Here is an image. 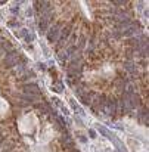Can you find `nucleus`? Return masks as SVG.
<instances>
[{
  "label": "nucleus",
  "mask_w": 149,
  "mask_h": 152,
  "mask_svg": "<svg viewBox=\"0 0 149 152\" xmlns=\"http://www.w3.org/2000/svg\"><path fill=\"white\" fill-rule=\"evenodd\" d=\"M18 62H19V53L15 52V50H11L7 53V56L5 58V66L6 68H13V66H16Z\"/></svg>",
  "instance_id": "f257e3e1"
},
{
  "label": "nucleus",
  "mask_w": 149,
  "mask_h": 152,
  "mask_svg": "<svg viewBox=\"0 0 149 152\" xmlns=\"http://www.w3.org/2000/svg\"><path fill=\"white\" fill-rule=\"evenodd\" d=\"M71 30H72V25H65V27L61 30L59 33V40H58V47H62L64 46V41H66V38L69 37V34H71Z\"/></svg>",
  "instance_id": "f03ea898"
},
{
  "label": "nucleus",
  "mask_w": 149,
  "mask_h": 152,
  "mask_svg": "<svg viewBox=\"0 0 149 152\" xmlns=\"http://www.w3.org/2000/svg\"><path fill=\"white\" fill-rule=\"evenodd\" d=\"M105 103H106V96H105V95H99L98 98H96L94 102L90 103V106H92V109L94 112H98V111H100V109H103Z\"/></svg>",
  "instance_id": "7ed1b4c3"
},
{
  "label": "nucleus",
  "mask_w": 149,
  "mask_h": 152,
  "mask_svg": "<svg viewBox=\"0 0 149 152\" xmlns=\"http://www.w3.org/2000/svg\"><path fill=\"white\" fill-rule=\"evenodd\" d=\"M22 90L25 92L27 95H31V96H39L40 95V89L36 83H28V84H24L22 86Z\"/></svg>",
  "instance_id": "20e7f679"
},
{
  "label": "nucleus",
  "mask_w": 149,
  "mask_h": 152,
  "mask_svg": "<svg viewBox=\"0 0 149 152\" xmlns=\"http://www.w3.org/2000/svg\"><path fill=\"white\" fill-rule=\"evenodd\" d=\"M59 33H61V22L55 24L52 28H49V33H47V40L50 41V43H53V41L58 38Z\"/></svg>",
  "instance_id": "39448f33"
},
{
  "label": "nucleus",
  "mask_w": 149,
  "mask_h": 152,
  "mask_svg": "<svg viewBox=\"0 0 149 152\" xmlns=\"http://www.w3.org/2000/svg\"><path fill=\"white\" fill-rule=\"evenodd\" d=\"M50 21H52V18H50V19H44V18H41V19H40V24H39V28H40V31H41V33H44V31L47 30V27H49V24H50Z\"/></svg>",
  "instance_id": "423d86ee"
},
{
  "label": "nucleus",
  "mask_w": 149,
  "mask_h": 152,
  "mask_svg": "<svg viewBox=\"0 0 149 152\" xmlns=\"http://www.w3.org/2000/svg\"><path fill=\"white\" fill-rule=\"evenodd\" d=\"M19 98L24 99V102H28V103H34L39 99V96H31V95H19Z\"/></svg>",
  "instance_id": "0eeeda50"
},
{
  "label": "nucleus",
  "mask_w": 149,
  "mask_h": 152,
  "mask_svg": "<svg viewBox=\"0 0 149 152\" xmlns=\"http://www.w3.org/2000/svg\"><path fill=\"white\" fill-rule=\"evenodd\" d=\"M124 68L128 71V72H137V66L133 64V62H130V61H127V62H124Z\"/></svg>",
  "instance_id": "6e6552de"
},
{
  "label": "nucleus",
  "mask_w": 149,
  "mask_h": 152,
  "mask_svg": "<svg viewBox=\"0 0 149 152\" xmlns=\"http://www.w3.org/2000/svg\"><path fill=\"white\" fill-rule=\"evenodd\" d=\"M134 33H136L134 31V25H130V28H126L124 31H121V36L122 37H131Z\"/></svg>",
  "instance_id": "1a4fd4ad"
},
{
  "label": "nucleus",
  "mask_w": 149,
  "mask_h": 152,
  "mask_svg": "<svg viewBox=\"0 0 149 152\" xmlns=\"http://www.w3.org/2000/svg\"><path fill=\"white\" fill-rule=\"evenodd\" d=\"M111 140L114 142V145H115V146H117V149H118V152H127V151H126V148H124V145H122V143H121V142H118L115 136H112V137H111Z\"/></svg>",
  "instance_id": "9d476101"
},
{
  "label": "nucleus",
  "mask_w": 149,
  "mask_h": 152,
  "mask_svg": "<svg viewBox=\"0 0 149 152\" xmlns=\"http://www.w3.org/2000/svg\"><path fill=\"white\" fill-rule=\"evenodd\" d=\"M98 130H99V131H100V133L103 134V136H106L108 139H111V137L114 136V134H111V133H109V131H108L106 129H105V127H102V125H98Z\"/></svg>",
  "instance_id": "9b49d317"
},
{
  "label": "nucleus",
  "mask_w": 149,
  "mask_h": 152,
  "mask_svg": "<svg viewBox=\"0 0 149 152\" xmlns=\"http://www.w3.org/2000/svg\"><path fill=\"white\" fill-rule=\"evenodd\" d=\"M80 100H81V103L83 105H86V106H90V103H92V100H90V96H80Z\"/></svg>",
  "instance_id": "f8f14e48"
},
{
  "label": "nucleus",
  "mask_w": 149,
  "mask_h": 152,
  "mask_svg": "<svg viewBox=\"0 0 149 152\" xmlns=\"http://www.w3.org/2000/svg\"><path fill=\"white\" fill-rule=\"evenodd\" d=\"M111 36H112L114 38H121V37H122V36H121V31H118V30H115Z\"/></svg>",
  "instance_id": "ddd939ff"
},
{
  "label": "nucleus",
  "mask_w": 149,
  "mask_h": 152,
  "mask_svg": "<svg viewBox=\"0 0 149 152\" xmlns=\"http://www.w3.org/2000/svg\"><path fill=\"white\" fill-rule=\"evenodd\" d=\"M126 55H127V59H131V58H133V55H134V49H128L127 52H126Z\"/></svg>",
  "instance_id": "4468645a"
},
{
  "label": "nucleus",
  "mask_w": 149,
  "mask_h": 152,
  "mask_svg": "<svg viewBox=\"0 0 149 152\" xmlns=\"http://www.w3.org/2000/svg\"><path fill=\"white\" fill-rule=\"evenodd\" d=\"M84 43H86V38H84V37H81V38H80V41H78L77 49H83V47H84Z\"/></svg>",
  "instance_id": "2eb2a0df"
},
{
  "label": "nucleus",
  "mask_w": 149,
  "mask_h": 152,
  "mask_svg": "<svg viewBox=\"0 0 149 152\" xmlns=\"http://www.w3.org/2000/svg\"><path fill=\"white\" fill-rule=\"evenodd\" d=\"M66 58H68L66 52H61L59 53V61H66Z\"/></svg>",
  "instance_id": "dca6fc26"
},
{
  "label": "nucleus",
  "mask_w": 149,
  "mask_h": 152,
  "mask_svg": "<svg viewBox=\"0 0 149 152\" xmlns=\"http://www.w3.org/2000/svg\"><path fill=\"white\" fill-rule=\"evenodd\" d=\"M25 40H27V41H33L34 40V36L33 34H27V36H25Z\"/></svg>",
  "instance_id": "f3484780"
},
{
  "label": "nucleus",
  "mask_w": 149,
  "mask_h": 152,
  "mask_svg": "<svg viewBox=\"0 0 149 152\" xmlns=\"http://www.w3.org/2000/svg\"><path fill=\"white\" fill-rule=\"evenodd\" d=\"M27 33H28V31H27V30L24 28V30H21V33H19V36H21V37H25V36H27Z\"/></svg>",
  "instance_id": "a211bd4d"
},
{
  "label": "nucleus",
  "mask_w": 149,
  "mask_h": 152,
  "mask_svg": "<svg viewBox=\"0 0 149 152\" xmlns=\"http://www.w3.org/2000/svg\"><path fill=\"white\" fill-rule=\"evenodd\" d=\"M89 134H90V137H92V139H94V137H96V133H94L93 130H89Z\"/></svg>",
  "instance_id": "6ab92c4d"
},
{
  "label": "nucleus",
  "mask_w": 149,
  "mask_h": 152,
  "mask_svg": "<svg viewBox=\"0 0 149 152\" xmlns=\"http://www.w3.org/2000/svg\"><path fill=\"white\" fill-rule=\"evenodd\" d=\"M7 25H9V27H18V22H9V24H7Z\"/></svg>",
  "instance_id": "aec40b11"
},
{
  "label": "nucleus",
  "mask_w": 149,
  "mask_h": 152,
  "mask_svg": "<svg viewBox=\"0 0 149 152\" xmlns=\"http://www.w3.org/2000/svg\"><path fill=\"white\" fill-rule=\"evenodd\" d=\"M18 11H19V9H18V6H16V7H12V9H11L12 13H18Z\"/></svg>",
  "instance_id": "412c9836"
},
{
  "label": "nucleus",
  "mask_w": 149,
  "mask_h": 152,
  "mask_svg": "<svg viewBox=\"0 0 149 152\" xmlns=\"http://www.w3.org/2000/svg\"><path fill=\"white\" fill-rule=\"evenodd\" d=\"M39 68H40L41 71H44V70H46V66H44V64H39Z\"/></svg>",
  "instance_id": "4be33fe9"
},
{
  "label": "nucleus",
  "mask_w": 149,
  "mask_h": 152,
  "mask_svg": "<svg viewBox=\"0 0 149 152\" xmlns=\"http://www.w3.org/2000/svg\"><path fill=\"white\" fill-rule=\"evenodd\" d=\"M78 137H80V140H81V142H86V137H84V136H81V134H78Z\"/></svg>",
  "instance_id": "5701e85b"
},
{
  "label": "nucleus",
  "mask_w": 149,
  "mask_h": 152,
  "mask_svg": "<svg viewBox=\"0 0 149 152\" xmlns=\"http://www.w3.org/2000/svg\"><path fill=\"white\" fill-rule=\"evenodd\" d=\"M2 152H15V149H11V151H2Z\"/></svg>",
  "instance_id": "b1692460"
},
{
  "label": "nucleus",
  "mask_w": 149,
  "mask_h": 152,
  "mask_svg": "<svg viewBox=\"0 0 149 152\" xmlns=\"http://www.w3.org/2000/svg\"><path fill=\"white\" fill-rule=\"evenodd\" d=\"M0 41H3V37H2V36H0Z\"/></svg>",
  "instance_id": "393cba45"
}]
</instances>
